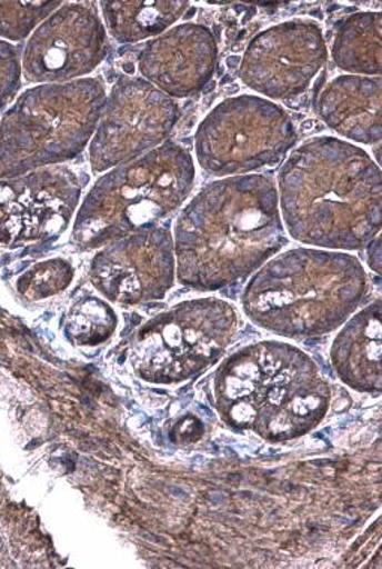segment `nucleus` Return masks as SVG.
Masks as SVG:
<instances>
[{
	"label": "nucleus",
	"mask_w": 382,
	"mask_h": 569,
	"mask_svg": "<svg viewBox=\"0 0 382 569\" xmlns=\"http://www.w3.org/2000/svg\"><path fill=\"white\" fill-rule=\"evenodd\" d=\"M71 278V267L67 262L49 261L37 266L28 276H24L20 282V290L30 299H46L67 288Z\"/></svg>",
	"instance_id": "nucleus-21"
},
{
	"label": "nucleus",
	"mask_w": 382,
	"mask_h": 569,
	"mask_svg": "<svg viewBox=\"0 0 382 569\" xmlns=\"http://www.w3.org/2000/svg\"><path fill=\"white\" fill-rule=\"evenodd\" d=\"M218 44L204 24L183 23L150 41L139 58L141 76L167 97L189 98L212 80Z\"/></svg>",
	"instance_id": "nucleus-14"
},
{
	"label": "nucleus",
	"mask_w": 382,
	"mask_h": 569,
	"mask_svg": "<svg viewBox=\"0 0 382 569\" xmlns=\"http://www.w3.org/2000/svg\"><path fill=\"white\" fill-rule=\"evenodd\" d=\"M180 119V109L149 81L123 77L107 98L90 141L94 174L134 161L164 144Z\"/></svg>",
	"instance_id": "nucleus-8"
},
{
	"label": "nucleus",
	"mask_w": 382,
	"mask_h": 569,
	"mask_svg": "<svg viewBox=\"0 0 382 569\" xmlns=\"http://www.w3.org/2000/svg\"><path fill=\"white\" fill-rule=\"evenodd\" d=\"M366 274L345 253L295 249L269 262L248 284L249 318L274 333L303 338L336 329L363 300Z\"/></svg>",
	"instance_id": "nucleus-3"
},
{
	"label": "nucleus",
	"mask_w": 382,
	"mask_h": 569,
	"mask_svg": "<svg viewBox=\"0 0 382 569\" xmlns=\"http://www.w3.org/2000/svg\"><path fill=\"white\" fill-rule=\"evenodd\" d=\"M114 327L113 310L104 301L88 299L72 309L68 333L79 345H98L110 338Z\"/></svg>",
	"instance_id": "nucleus-19"
},
{
	"label": "nucleus",
	"mask_w": 382,
	"mask_h": 569,
	"mask_svg": "<svg viewBox=\"0 0 382 569\" xmlns=\"http://www.w3.org/2000/svg\"><path fill=\"white\" fill-rule=\"evenodd\" d=\"M333 60L343 71L359 76L381 74V14L358 12L339 26Z\"/></svg>",
	"instance_id": "nucleus-17"
},
{
	"label": "nucleus",
	"mask_w": 382,
	"mask_h": 569,
	"mask_svg": "<svg viewBox=\"0 0 382 569\" xmlns=\"http://www.w3.org/2000/svg\"><path fill=\"white\" fill-rule=\"evenodd\" d=\"M60 7V2H0V38L24 40Z\"/></svg>",
	"instance_id": "nucleus-20"
},
{
	"label": "nucleus",
	"mask_w": 382,
	"mask_h": 569,
	"mask_svg": "<svg viewBox=\"0 0 382 569\" xmlns=\"http://www.w3.org/2000/svg\"><path fill=\"white\" fill-rule=\"evenodd\" d=\"M107 53V29L92 3H68L33 30L21 72L29 83H70L100 67Z\"/></svg>",
	"instance_id": "nucleus-9"
},
{
	"label": "nucleus",
	"mask_w": 382,
	"mask_h": 569,
	"mask_svg": "<svg viewBox=\"0 0 382 569\" xmlns=\"http://www.w3.org/2000/svg\"><path fill=\"white\" fill-rule=\"evenodd\" d=\"M316 113L342 137L363 144L380 142L381 80L338 77L318 94Z\"/></svg>",
	"instance_id": "nucleus-15"
},
{
	"label": "nucleus",
	"mask_w": 382,
	"mask_h": 569,
	"mask_svg": "<svg viewBox=\"0 0 382 569\" xmlns=\"http://www.w3.org/2000/svg\"><path fill=\"white\" fill-rule=\"evenodd\" d=\"M195 167L182 146L165 141L134 161L102 176L86 196L74 237L94 248L153 226L179 209L192 192Z\"/></svg>",
	"instance_id": "nucleus-5"
},
{
	"label": "nucleus",
	"mask_w": 382,
	"mask_h": 569,
	"mask_svg": "<svg viewBox=\"0 0 382 569\" xmlns=\"http://www.w3.org/2000/svg\"><path fill=\"white\" fill-rule=\"evenodd\" d=\"M225 399L230 417L269 432L302 429L323 411L324 383L315 379L311 361L282 343H260L239 352L225 366Z\"/></svg>",
	"instance_id": "nucleus-6"
},
{
	"label": "nucleus",
	"mask_w": 382,
	"mask_h": 569,
	"mask_svg": "<svg viewBox=\"0 0 382 569\" xmlns=\"http://www.w3.org/2000/svg\"><path fill=\"white\" fill-rule=\"evenodd\" d=\"M298 140L293 120L277 103L253 94L225 99L195 133V154L213 176H235L281 162Z\"/></svg>",
	"instance_id": "nucleus-7"
},
{
	"label": "nucleus",
	"mask_w": 382,
	"mask_h": 569,
	"mask_svg": "<svg viewBox=\"0 0 382 569\" xmlns=\"http://www.w3.org/2000/svg\"><path fill=\"white\" fill-rule=\"evenodd\" d=\"M80 196L79 179L62 167L0 180V241L59 234L74 217Z\"/></svg>",
	"instance_id": "nucleus-12"
},
{
	"label": "nucleus",
	"mask_w": 382,
	"mask_h": 569,
	"mask_svg": "<svg viewBox=\"0 0 382 569\" xmlns=\"http://www.w3.org/2000/svg\"><path fill=\"white\" fill-rule=\"evenodd\" d=\"M173 244L164 228H149L118 241L94 258V287L119 303L161 299L173 284Z\"/></svg>",
	"instance_id": "nucleus-13"
},
{
	"label": "nucleus",
	"mask_w": 382,
	"mask_h": 569,
	"mask_svg": "<svg viewBox=\"0 0 382 569\" xmlns=\"http://www.w3.org/2000/svg\"><path fill=\"white\" fill-rule=\"evenodd\" d=\"M381 357V303L369 306L339 335L333 348L339 369H376Z\"/></svg>",
	"instance_id": "nucleus-18"
},
{
	"label": "nucleus",
	"mask_w": 382,
	"mask_h": 569,
	"mask_svg": "<svg viewBox=\"0 0 382 569\" xmlns=\"http://www.w3.org/2000/svg\"><path fill=\"white\" fill-rule=\"evenodd\" d=\"M234 327V310L224 301H187L149 322L140 331L139 349L152 369L191 373L224 351Z\"/></svg>",
	"instance_id": "nucleus-11"
},
{
	"label": "nucleus",
	"mask_w": 382,
	"mask_h": 569,
	"mask_svg": "<svg viewBox=\"0 0 382 569\" xmlns=\"http://www.w3.org/2000/svg\"><path fill=\"white\" fill-rule=\"evenodd\" d=\"M285 243L278 189L263 174L229 177L201 189L175 226L180 280L195 290L229 287Z\"/></svg>",
	"instance_id": "nucleus-1"
},
{
	"label": "nucleus",
	"mask_w": 382,
	"mask_h": 569,
	"mask_svg": "<svg viewBox=\"0 0 382 569\" xmlns=\"http://www.w3.org/2000/svg\"><path fill=\"white\" fill-rule=\"evenodd\" d=\"M380 167L364 150L333 137L299 146L279 172V210L303 243L359 249L380 231Z\"/></svg>",
	"instance_id": "nucleus-2"
},
{
	"label": "nucleus",
	"mask_w": 382,
	"mask_h": 569,
	"mask_svg": "<svg viewBox=\"0 0 382 569\" xmlns=\"http://www.w3.org/2000/svg\"><path fill=\"white\" fill-rule=\"evenodd\" d=\"M189 2H102L107 30L123 44L165 32L187 14Z\"/></svg>",
	"instance_id": "nucleus-16"
},
{
	"label": "nucleus",
	"mask_w": 382,
	"mask_h": 569,
	"mask_svg": "<svg viewBox=\"0 0 382 569\" xmlns=\"http://www.w3.org/2000/svg\"><path fill=\"white\" fill-rule=\"evenodd\" d=\"M21 83V63L17 50L8 42L0 40V110L19 92Z\"/></svg>",
	"instance_id": "nucleus-22"
},
{
	"label": "nucleus",
	"mask_w": 382,
	"mask_h": 569,
	"mask_svg": "<svg viewBox=\"0 0 382 569\" xmlns=\"http://www.w3.org/2000/svg\"><path fill=\"white\" fill-rule=\"evenodd\" d=\"M105 101L98 79L26 90L0 120V180L74 159L97 131Z\"/></svg>",
	"instance_id": "nucleus-4"
},
{
	"label": "nucleus",
	"mask_w": 382,
	"mask_h": 569,
	"mask_svg": "<svg viewBox=\"0 0 382 569\" xmlns=\"http://www.w3.org/2000/svg\"><path fill=\"white\" fill-rule=\"evenodd\" d=\"M328 60L323 30L309 20H291L263 30L240 60L244 86L265 98L289 99L306 92Z\"/></svg>",
	"instance_id": "nucleus-10"
}]
</instances>
